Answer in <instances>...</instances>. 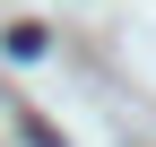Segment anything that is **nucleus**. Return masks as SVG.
<instances>
[{
	"label": "nucleus",
	"mask_w": 156,
	"mask_h": 147,
	"mask_svg": "<svg viewBox=\"0 0 156 147\" xmlns=\"http://www.w3.org/2000/svg\"><path fill=\"white\" fill-rule=\"evenodd\" d=\"M0 52H9V61H35V52H44V26H9V43H0Z\"/></svg>",
	"instance_id": "f257e3e1"
}]
</instances>
